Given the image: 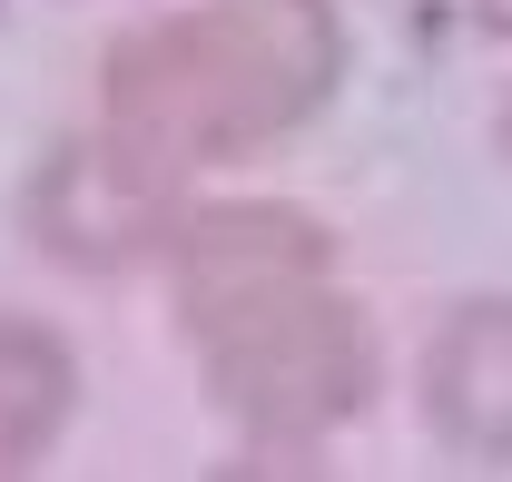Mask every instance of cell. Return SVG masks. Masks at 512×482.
<instances>
[{"label": "cell", "instance_id": "obj_1", "mask_svg": "<svg viewBox=\"0 0 512 482\" xmlns=\"http://www.w3.org/2000/svg\"><path fill=\"white\" fill-rule=\"evenodd\" d=\"M168 296L207 404L256 443H325L375 404V325L335 276V237L296 207H197L168 237Z\"/></svg>", "mask_w": 512, "mask_h": 482}, {"label": "cell", "instance_id": "obj_2", "mask_svg": "<svg viewBox=\"0 0 512 482\" xmlns=\"http://www.w3.org/2000/svg\"><path fill=\"white\" fill-rule=\"evenodd\" d=\"M345 79L335 0H188L99 60V148L158 197L197 168L256 158Z\"/></svg>", "mask_w": 512, "mask_h": 482}, {"label": "cell", "instance_id": "obj_3", "mask_svg": "<svg viewBox=\"0 0 512 482\" xmlns=\"http://www.w3.org/2000/svg\"><path fill=\"white\" fill-rule=\"evenodd\" d=\"M424 423L463 463H512V296H463L424 335Z\"/></svg>", "mask_w": 512, "mask_h": 482}, {"label": "cell", "instance_id": "obj_4", "mask_svg": "<svg viewBox=\"0 0 512 482\" xmlns=\"http://www.w3.org/2000/svg\"><path fill=\"white\" fill-rule=\"evenodd\" d=\"M148 227H158V187L128 178V168L99 148V138L40 178V237L60 246V256L119 266V256H138V246H148Z\"/></svg>", "mask_w": 512, "mask_h": 482}, {"label": "cell", "instance_id": "obj_5", "mask_svg": "<svg viewBox=\"0 0 512 482\" xmlns=\"http://www.w3.org/2000/svg\"><path fill=\"white\" fill-rule=\"evenodd\" d=\"M69 404H79V355L60 345V325L0 315V473H30L60 443Z\"/></svg>", "mask_w": 512, "mask_h": 482}, {"label": "cell", "instance_id": "obj_6", "mask_svg": "<svg viewBox=\"0 0 512 482\" xmlns=\"http://www.w3.org/2000/svg\"><path fill=\"white\" fill-rule=\"evenodd\" d=\"M473 20H483L493 40H512V0H473Z\"/></svg>", "mask_w": 512, "mask_h": 482}, {"label": "cell", "instance_id": "obj_7", "mask_svg": "<svg viewBox=\"0 0 512 482\" xmlns=\"http://www.w3.org/2000/svg\"><path fill=\"white\" fill-rule=\"evenodd\" d=\"M493 148H503V168H512V99H503V119H493Z\"/></svg>", "mask_w": 512, "mask_h": 482}]
</instances>
